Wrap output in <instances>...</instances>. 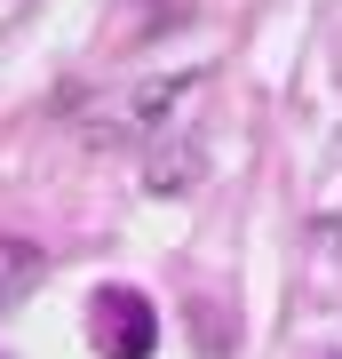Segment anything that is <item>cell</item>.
I'll list each match as a JSON object with an SVG mask.
<instances>
[{
  "instance_id": "cell-1",
  "label": "cell",
  "mask_w": 342,
  "mask_h": 359,
  "mask_svg": "<svg viewBox=\"0 0 342 359\" xmlns=\"http://www.w3.org/2000/svg\"><path fill=\"white\" fill-rule=\"evenodd\" d=\"M88 327L104 359H152L159 351V320H152V295L143 287H96L88 295Z\"/></svg>"
},
{
  "instance_id": "cell-2",
  "label": "cell",
  "mask_w": 342,
  "mask_h": 359,
  "mask_svg": "<svg viewBox=\"0 0 342 359\" xmlns=\"http://www.w3.org/2000/svg\"><path fill=\"white\" fill-rule=\"evenodd\" d=\"M199 176H207V152H199L183 128H159L152 160H143V192H152V200H183Z\"/></svg>"
},
{
  "instance_id": "cell-3",
  "label": "cell",
  "mask_w": 342,
  "mask_h": 359,
  "mask_svg": "<svg viewBox=\"0 0 342 359\" xmlns=\"http://www.w3.org/2000/svg\"><path fill=\"white\" fill-rule=\"evenodd\" d=\"M48 280V256H40V240H0V320H8L24 295Z\"/></svg>"
},
{
  "instance_id": "cell-4",
  "label": "cell",
  "mask_w": 342,
  "mask_h": 359,
  "mask_svg": "<svg viewBox=\"0 0 342 359\" xmlns=\"http://www.w3.org/2000/svg\"><path fill=\"white\" fill-rule=\"evenodd\" d=\"M183 16H191V0H143V32H167Z\"/></svg>"
},
{
  "instance_id": "cell-5",
  "label": "cell",
  "mask_w": 342,
  "mask_h": 359,
  "mask_svg": "<svg viewBox=\"0 0 342 359\" xmlns=\"http://www.w3.org/2000/svg\"><path fill=\"white\" fill-rule=\"evenodd\" d=\"M327 359H342V351H327Z\"/></svg>"
}]
</instances>
